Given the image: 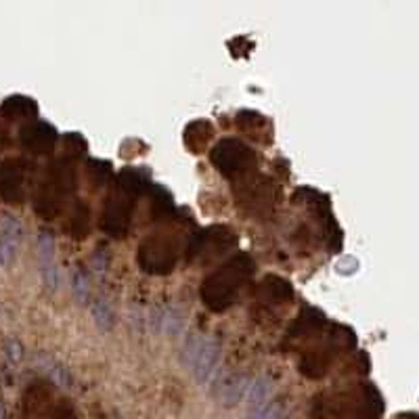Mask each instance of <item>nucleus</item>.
Instances as JSON below:
<instances>
[{"label": "nucleus", "mask_w": 419, "mask_h": 419, "mask_svg": "<svg viewBox=\"0 0 419 419\" xmlns=\"http://www.w3.org/2000/svg\"><path fill=\"white\" fill-rule=\"evenodd\" d=\"M218 358H221V344L214 338L203 335L199 350L191 363L193 378L199 384H208L212 380V375L216 373V367H218Z\"/></svg>", "instance_id": "nucleus-1"}, {"label": "nucleus", "mask_w": 419, "mask_h": 419, "mask_svg": "<svg viewBox=\"0 0 419 419\" xmlns=\"http://www.w3.org/2000/svg\"><path fill=\"white\" fill-rule=\"evenodd\" d=\"M38 262H40V277L49 290H55L59 283V273L55 266V239L49 231L38 235Z\"/></svg>", "instance_id": "nucleus-2"}, {"label": "nucleus", "mask_w": 419, "mask_h": 419, "mask_svg": "<svg viewBox=\"0 0 419 419\" xmlns=\"http://www.w3.org/2000/svg\"><path fill=\"white\" fill-rule=\"evenodd\" d=\"M21 241V225L13 216L0 218V266L11 264Z\"/></svg>", "instance_id": "nucleus-3"}, {"label": "nucleus", "mask_w": 419, "mask_h": 419, "mask_svg": "<svg viewBox=\"0 0 419 419\" xmlns=\"http://www.w3.org/2000/svg\"><path fill=\"white\" fill-rule=\"evenodd\" d=\"M248 388H250V378L248 375H231L223 380V386H221V400L225 407H235L237 403L243 400V396L248 394Z\"/></svg>", "instance_id": "nucleus-4"}, {"label": "nucleus", "mask_w": 419, "mask_h": 419, "mask_svg": "<svg viewBox=\"0 0 419 419\" xmlns=\"http://www.w3.org/2000/svg\"><path fill=\"white\" fill-rule=\"evenodd\" d=\"M271 394H273V380L258 378V380L250 382V388H248L250 411H258L262 407H266L271 403Z\"/></svg>", "instance_id": "nucleus-5"}, {"label": "nucleus", "mask_w": 419, "mask_h": 419, "mask_svg": "<svg viewBox=\"0 0 419 419\" xmlns=\"http://www.w3.org/2000/svg\"><path fill=\"white\" fill-rule=\"evenodd\" d=\"M38 367L59 386L71 388V375L67 371V367H64L59 360H55L53 356L49 355H40L38 356Z\"/></svg>", "instance_id": "nucleus-6"}, {"label": "nucleus", "mask_w": 419, "mask_h": 419, "mask_svg": "<svg viewBox=\"0 0 419 419\" xmlns=\"http://www.w3.org/2000/svg\"><path fill=\"white\" fill-rule=\"evenodd\" d=\"M183 315L176 308H166L161 319V331H168L170 335H178L183 331Z\"/></svg>", "instance_id": "nucleus-7"}, {"label": "nucleus", "mask_w": 419, "mask_h": 419, "mask_svg": "<svg viewBox=\"0 0 419 419\" xmlns=\"http://www.w3.org/2000/svg\"><path fill=\"white\" fill-rule=\"evenodd\" d=\"M93 317H95V321L101 329H111V325H113V311H111V306L105 302V300H97L95 304H93Z\"/></svg>", "instance_id": "nucleus-8"}, {"label": "nucleus", "mask_w": 419, "mask_h": 419, "mask_svg": "<svg viewBox=\"0 0 419 419\" xmlns=\"http://www.w3.org/2000/svg\"><path fill=\"white\" fill-rule=\"evenodd\" d=\"M281 403H268L266 407H262L258 411H250V415L246 419H279L281 418Z\"/></svg>", "instance_id": "nucleus-9"}, {"label": "nucleus", "mask_w": 419, "mask_h": 419, "mask_svg": "<svg viewBox=\"0 0 419 419\" xmlns=\"http://www.w3.org/2000/svg\"><path fill=\"white\" fill-rule=\"evenodd\" d=\"M201 338H203V333H191V335L187 338V342H185L183 360H185L187 367H191V363H193L195 355H197V350H199V344H201Z\"/></svg>", "instance_id": "nucleus-10"}, {"label": "nucleus", "mask_w": 419, "mask_h": 419, "mask_svg": "<svg viewBox=\"0 0 419 419\" xmlns=\"http://www.w3.org/2000/svg\"><path fill=\"white\" fill-rule=\"evenodd\" d=\"M71 291H74V296H76L80 302H86V298H89V279H86L84 273H76V275H74Z\"/></svg>", "instance_id": "nucleus-11"}, {"label": "nucleus", "mask_w": 419, "mask_h": 419, "mask_svg": "<svg viewBox=\"0 0 419 419\" xmlns=\"http://www.w3.org/2000/svg\"><path fill=\"white\" fill-rule=\"evenodd\" d=\"M6 356H9L11 363H19V358H21V344L17 340H9L6 342Z\"/></svg>", "instance_id": "nucleus-12"}]
</instances>
